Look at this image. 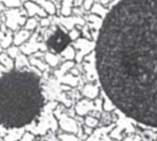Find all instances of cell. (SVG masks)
Wrapping results in <instances>:
<instances>
[{
  "label": "cell",
  "instance_id": "obj_1",
  "mask_svg": "<svg viewBox=\"0 0 157 141\" xmlns=\"http://www.w3.org/2000/svg\"><path fill=\"white\" fill-rule=\"evenodd\" d=\"M95 62L110 102L157 128V0H120L102 24Z\"/></svg>",
  "mask_w": 157,
  "mask_h": 141
},
{
  "label": "cell",
  "instance_id": "obj_4",
  "mask_svg": "<svg viewBox=\"0 0 157 141\" xmlns=\"http://www.w3.org/2000/svg\"><path fill=\"white\" fill-rule=\"evenodd\" d=\"M85 124H86V125H88L89 127H94V126L96 125L97 121H96L94 118H93V117H91V116H88V117L85 119Z\"/></svg>",
  "mask_w": 157,
  "mask_h": 141
},
{
  "label": "cell",
  "instance_id": "obj_2",
  "mask_svg": "<svg viewBox=\"0 0 157 141\" xmlns=\"http://www.w3.org/2000/svg\"><path fill=\"white\" fill-rule=\"evenodd\" d=\"M44 103L41 80L27 70H11L0 76V125L20 129L30 124Z\"/></svg>",
  "mask_w": 157,
  "mask_h": 141
},
{
  "label": "cell",
  "instance_id": "obj_3",
  "mask_svg": "<svg viewBox=\"0 0 157 141\" xmlns=\"http://www.w3.org/2000/svg\"><path fill=\"white\" fill-rule=\"evenodd\" d=\"M71 40L67 34H66L62 30L57 29L54 34H52L49 39L47 40V47L55 52V53H61L63 52L67 45L70 43Z\"/></svg>",
  "mask_w": 157,
  "mask_h": 141
}]
</instances>
